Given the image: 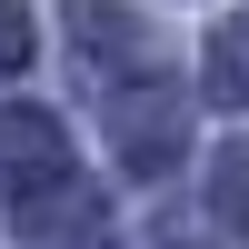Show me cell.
Instances as JSON below:
<instances>
[{
	"instance_id": "3",
	"label": "cell",
	"mask_w": 249,
	"mask_h": 249,
	"mask_svg": "<svg viewBox=\"0 0 249 249\" xmlns=\"http://www.w3.org/2000/svg\"><path fill=\"white\" fill-rule=\"evenodd\" d=\"M210 100H249V20L210 40Z\"/></svg>"
},
{
	"instance_id": "1",
	"label": "cell",
	"mask_w": 249,
	"mask_h": 249,
	"mask_svg": "<svg viewBox=\"0 0 249 249\" xmlns=\"http://www.w3.org/2000/svg\"><path fill=\"white\" fill-rule=\"evenodd\" d=\"M60 170H70L60 120H40V110H0V179H10V190H50Z\"/></svg>"
},
{
	"instance_id": "2",
	"label": "cell",
	"mask_w": 249,
	"mask_h": 249,
	"mask_svg": "<svg viewBox=\"0 0 249 249\" xmlns=\"http://www.w3.org/2000/svg\"><path fill=\"white\" fill-rule=\"evenodd\" d=\"M210 210H219V230H230V239H249V140H239V150H219Z\"/></svg>"
},
{
	"instance_id": "4",
	"label": "cell",
	"mask_w": 249,
	"mask_h": 249,
	"mask_svg": "<svg viewBox=\"0 0 249 249\" xmlns=\"http://www.w3.org/2000/svg\"><path fill=\"white\" fill-rule=\"evenodd\" d=\"M30 60V20H20V0H0V70H20Z\"/></svg>"
}]
</instances>
